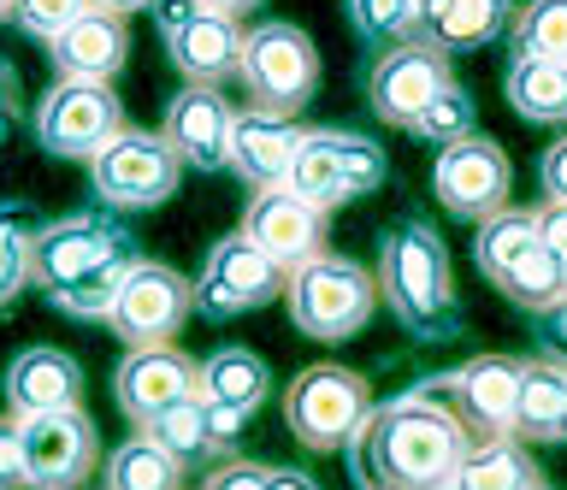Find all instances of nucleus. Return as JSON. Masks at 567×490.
Returning a JSON list of instances; mask_svg holds the SVG:
<instances>
[{
  "mask_svg": "<svg viewBox=\"0 0 567 490\" xmlns=\"http://www.w3.org/2000/svg\"><path fill=\"white\" fill-rule=\"evenodd\" d=\"M89 7H106L118 19H131V12H154V0H89Z\"/></svg>",
  "mask_w": 567,
  "mask_h": 490,
  "instance_id": "a18cd8bd",
  "label": "nucleus"
},
{
  "mask_svg": "<svg viewBox=\"0 0 567 490\" xmlns=\"http://www.w3.org/2000/svg\"><path fill=\"white\" fill-rule=\"evenodd\" d=\"M473 131H478V107H473V95L461 90V83L437 90L432 101H425V113L408 125V136H420V143H432V148H450V143H461V136H473Z\"/></svg>",
  "mask_w": 567,
  "mask_h": 490,
  "instance_id": "72a5a7b5",
  "label": "nucleus"
},
{
  "mask_svg": "<svg viewBox=\"0 0 567 490\" xmlns=\"http://www.w3.org/2000/svg\"><path fill=\"white\" fill-rule=\"evenodd\" d=\"M538 320H544V343H549V348H561V355H567V295H561L556 307H544Z\"/></svg>",
  "mask_w": 567,
  "mask_h": 490,
  "instance_id": "37998d69",
  "label": "nucleus"
},
{
  "mask_svg": "<svg viewBox=\"0 0 567 490\" xmlns=\"http://www.w3.org/2000/svg\"><path fill=\"white\" fill-rule=\"evenodd\" d=\"M124 131V101L113 83L89 77H60L35 101V143L53 160H95V154Z\"/></svg>",
  "mask_w": 567,
  "mask_h": 490,
  "instance_id": "6e6552de",
  "label": "nucleus"
},
{
  "mask_svg": "<svg viewBox=\"0 0 567 490\" xmlns=\"http://www.w3.org/2000/svg\"><path fill=\"white\" fill-rule=\"evenodd\" d=\"M367 414H372V384L354 366H301L284 390V426L313 455L349 449V437L361 431Z\"/></svg>",
  "mask_w": 567,
  "mask_h": 490,
  "instance_id": "423d86ee",
  "label": "nucleus"
},
{
  "mask_svg": "<svg viewBox=\"0 0 567 490\" xmlns=\"http://www.w3.org/2000/svg\"><path fill=\"white\" fill-rule=\"evenodd\" d=\"M189 313H195L189 278L166 267V260L136 254V267L124 272L113 307H106V325H113V337H124V348H154V343H172L189 325Z\"/></svg>",
  "mask_w": 567,
  "mask_h": 490,
  "instance_id": "9b49d317",
  "label": "nucleus"
},
{
  "mask_svg": "<svg viewBox=\"0 0 567 490\" xmlns=\"http://www.w3.org/2000/svg\"><path fill=\"white\" fill-rule=\"evenodd\" d=\"M83 7H89V0H12V24L24 30L30 42H42V48H48L71 19H78Z\"/></svg>",
  "mask_w": 567,
  "mask_h": 490,
  "instance_id": "e433bc0d",
  "label": "nucleus"
},
{
  "mask_svg": "<svg viewBox=\"0 0 567 490\" xmlns=\"http://www.w3.org/2000/svg\"><path fill=\"white\" fill-rule=\"evenodd\" d=\"M532 242H538V219H532V207H503V213L478 219L473 260H478V272H485V278H496V272H508Z\"/></svg>",
  "mask_w": 567,
  "mask_h": 490,
  "instance_id": "7c9ffc66",
  "label": "nucleus"
},
{
  "mask_svg": "<svg viewBox=\"0 0 567 490\" xmlns=\"http://www.w3.org/2000/svg\"><path fill=\"white\" fill-rule=\"evenodd\" d=\"M450 390V408L461 414V426L478 437H514V390H520V361L508 355H473L467 366L437 378Z\"/></svg>",
  "mask_w": 567,
  "mask_h": 490,
  "instance_id": "a211bd4d",
  "label": "nucleus"
},
{
  "mask_svg": "<svg viewBox=\"0 0 567 490\" xmlns=\"http://www.w3.org/2000/svg\"><path fill=\"white\" fill-rule=\"evenodd\" d=\"M184 396H202V361H189L184 348H172V343L124 348V361L113 373V402L136 431L166 414L172 402H184Z\"/></svg>",
  "mask_w": 567,
  "mask_h": 490,
  "instance_id": "2eb2a0df",
  "label": "nucleus"
},
{
  "mask_svg": "<svg viewBox=\"0 0 567 490\" xmlns=\"http://www.w3.org/2000/svg\"><path fill=\"white\" fill-rule=\"evenodd\" d=\"M491 284L503 290L514 307L544 313V307H556L561 295H567V254H556L549 242H532V249H526L520 260H514L508 272H496Z\"/></svg>",
  "mask_w": 567,
  "mask_h": 490,
  "instance_id": "cd10ccee",
  "label": "nucleus"
},
{
  "mask_svg": "<svg viewBox=\"0 0 567 490\" xmlns=\"http://www.w3.org/2000/svg\"><path fill=\"white\" fill-rule=\"evenodd\" d=\"M473 431L432 390H402L372 402L361 431L349 437V467L361 490H450Z\"/></svg>",
  "mask_w": 567,
  "mask_h": 490,
  "instance_id": "f257e3e1",
  "label": "nucleus"
},
{
  "mask_svg": "<svg viewBox=\"0 0 567 490\" xmlns=\"http://www.w3.org/2000/svg\"><path fill=\"white\" fill-rule=\"evenodd\" d=\"M514 12H520V0H420L414 42L437 48V54H467V48L503 37Z\"/></svg>",
  "mask_w": 567,
  "mask_h": 490,
  "instance_id": "4be33fe9",
  "label": "nucleus"
},
{
  "mask_svg": "<svg viewBox=\"0 0 567 490\" xmlns=\"http://www.w3.org/2000/svg\"><path fill=\"white\" fill-rule=\"evenodd\" d=\"M284 307H290L301 337L349 343L354 331L372 320V307H379V278H372L361 260L326 249V254L301 260V267L284 278Z\"/></svg>",
  "mask_w": 567,
  "mask_h": 490,
  "instance_id": "20e7f679",
  "label": "nucleus"
},
{
  "mask_svg": "<svg viewBox=\"0 0 567 490\" xmlns=\"http://www.w3.org/2000/svg\"><path fill=\"white\" fill-rule=\"evenodd\" d=\"M48 60L60 77H89V83H113L131 60V24L106 7H83L60 37L48 42Z\"/></svg>",
  "mask_w": 567,
  "mask_h": 490,
  "instance_id": "aec40b11",
  "label": "nucleus"
},
{
  "mask_svg": "<svg viewBox=\"0 0 567 490\" xmlns=\"http://www.w3.org/2000/svg\"><path fill=\"white\" fill-rule=\"evenodd\" d=\"M35 219L30 201H0V302H12L18 290H30V267H35Z\"/></svg>",
  "mask_w": 567,
  "mask_h": 490,
  "instance_id": "c756f323",
  "label": "nucleus"
},
{
  "mask_svg": "<svg viewBox=\"0 0 567 490\" xmlns=\"http://www.w3.org/2000/svg\"><path fill=\"white\" fill-rule=\"evenodd\" d=\"M202 396L207 402H225V408L255 414L260 402L272 396V366H266L255 348L225 343V348H213V355L202 361Z\"/></svg>",
  "mask_w": 567,
  "mask_h": 490,
  "instance_id": "bb28decb",
  "label": "nucleus"
},
{
  "mask_svg": "<svg viewBox=\"0 0 567 490\" xmlns=\"http://www.w3.org/2000/svg\"><path fill=\"white\" fill-rule=\"evenodd\" d=\"M538 479L544 472L526 455L520 437H478V444H467V455H461L450 490H526Z\"/></svg>",
  "mask_w": 567,
  "mask_h": 490,
  "instance_id": "393cba45",
  "label": "nucleus"
},
{
  "mask_svg": "<svg viewBox=\"0 0 567 490\" xmlns=\"http://www.w3.org/2000/svg\"><path fill=\"white\" fill-rule=\"evenodd\" d=\"M18 449H24L30 490H83L101 467V431L83 408H48L18 419Z\"/></svg>",
  "mask_w": 567,
  "mask_h": 490,
  "instance_id": "9d476101",
  "label": "nucleus"
},
{
  "mask_svg": "<svg viewBox=\"0 0 567 490\" xmlns=\"http://www.w3.org/2000/svg\"><path fill=\"white\" fill-rule=\"evenodd\" d=\"M532 219H538V242H549L556 254H567V201H538Z\"/></svg>",
  "mask_w": 567,
  "mask_h": 490,
  "instance_id": "a19ab883",
  "label": "nucleus"
},
{
  "mask_svg": "<svg viewBox=\"0 0 567 490\" xmlns=\"http://www.w3.org/2000/svg\"><path fill=\"white\" fill-rule=\"evenodd\" d=\"M184 184V160L172 154V143L159 131L124 125L95 160H89V196L113 213H136V207H159L177 196Z\"/></svg>",
  "mask_w": 567,
  "mask_h": 490,
  "instance_id": "0eeeda50",
  "label": "nucleus"
},
{
  "mask_svg": "<svg viewBox=\"0 0 567 490\" xmlns=\"http://www.w3.org/2000/svg\"><path fill=\"white\" fill-rule=\"evenodd\" d=\"M514 54H538V60H561L567 65V0H526L508 24Z\"/></svg>",
  "mask_w": 567,
  "mask_h": 490,
  "instance_id": "473e14b6",
  "label": "nucleus"
},
{
  "mask_svg": "<svg viewBox=\"0 0 567 490\" xmlns=\"http://www.w3.org/2000/svg\"><path fill=\"white\" fill-rule=\"evenodd\" d=\"M131 267H136L131 225L101 213V207H78V213H60L42 225L30 284L65 320H106V307H113V295H118Z\"/></svg>",
  "mask_w": 567,
  "mask_h": 490,
  "instance_id": "f03ea898",
  "label": "nucleus"
},
{
  "mask_svg": "<svg viewBox=\"0 0 567 490\" xmlns=\"http://www.w3.org/2000/svg\"><path fill=\"white\" fill-rule=\"evenodd\" d=\"M450 83H455L450 54H437V48H425V42H396V48H384L379 65L367 72V107L379 113V125L408 131L425 113V101L437 90H450Z\"/></svg>",
  "mask_w": 567,
  "mask_h": 490,
  "instance_id": "4468645a",
  "label": "nucleus"
},
{
  "mask_svg": "<svg viewBox=\"0 0 567 490\" xmlns=\"http://www.w3.org/2000/svg\"><path fill=\"white\" fill-rule=\"evenodd\" d=\"M207 7H219V12H230V19H243V12H255L260 0H207Z\"/></svg>",
  "mask_w": 567,
  "mask_h": 490,
  "instance_id": "49530a36",
  "label": "nucleus"
},
{
  "mask_svg": "<svg viewBox=\"0 0 567 490\" xmlns=\"http://www.w3.org/2000/svg\"><path fill=\"white\" fill-rule=\"evenodd\" d=\"M326 219L331 213H319L313 201H301L290 184H272V189H255V196H248L243 237L260 242L284 272H296L301 260H313V254L331 249V242H326Z\"/></svg>",
  "mask_w": 567,
  "mask_h": 490,
  "instance_id": "dca6fc26",
  "label": "nucleus"
},
{
  "mask_svg": "<svg viewBox=\"0 0 567 490\" xmlns=\"http://www.w3.org/2000/svg\"><path fill=\"white\" fill-rule=\"evenodd\" d=\"M237 77H243V90H248L255 107L296 118L319 95V48L308 42V30H296L284 19H266L255 30H243Z\"/></svg>",
  "mask_w": 567,
  "mask_h": 490,
  "instance_id": "39448f33",
  "label": "nucleus"
},
{
  "mask_svg": "<svg viewBox=\"0 0 567 490\" xmlns=\"http://www.w3.org/2000/svg\"><path fill=\"white\" fill-rule=\"evenodd\" d=\"M101 490H106V484H101Z\"/></svg>",
  "mask_w": 567,
  "mask_h": 490,
  "instance_id": "8fccbe9b",
  "label": "nucleus"
},
{
  "mask_svg": "<svg viewBox=\"0 0 567 490\" xmlns=\"http://www.w3.org/2000/svg\"><path fill=\"white\" fill-rule=\"evenodd\" d=\"M0 390H7V414L12 419L48 414V408H83V366H78V355H65V348L30 343V348H18V355L7 361Z\"/></svg>",
  "mask_w": 567,
  "mask_h": 490,
  "instance_id": "6ab92c4d",
  "label": "nucleus"
},
{
  "mask_svg": "<svg viewBox=\"0 0 567 490\" xmlns=\"http://www.w3.org/2000/svg\"><path fill=\"white\" fill-rule=\"evenodd\" d=\"M260 484H266V467L260 461H237V455H225V461L202 479V490H260Z\"/></svg>",
  "mask_w": 567,
  "mask_h": 490,
  "instance_id": "4c0bfd02",
  "label": "nucleus"
},
{
  "mask_svg": "<svg viewBox=\"0 0 567 490\" xmlns=\"http://www.w3.org/2000/svg\"><path fill=\"white\" fill-rule=\"evenodd\" d=\"M432 189L443 201V213L461 219V225H478L491 213L508 207V189H514V171H508V154L491 143V136H461V143L437 148V166H432Z\"/></svg>",
  "mask_w": 567,
  "mask_h": 490,
  "instance_id": "ddd939ff",
  "label": "nucleus"
},
{
  "mask_svg": "<svg viewBox=\"0 0 567 490\" xmlns=\"http://www.w3.org/2000/svg\"><path fill=\"white\" fill-rule=\"evenodd\" d=\"M0 313H7V302H0Z\"/></svg>",
  "mask_w": 567,
  "mask_h": 490,
  "instance_id": "09e8293b",
  "label": "nucleus"
},
{
  "mask_svg": "<svg viewBox=\"0 0 567 490\" xmlns=\"http://www.w3.org/2000/svg\"><path fill=\"white\" fill-rule=\"evenodd\" d=\"M142 431H148L159 449H172L184 467H195V461H219V449H213V437H207V402H202V396L172 402V408L159 414V419H148Z\"/></svg>",
  "mask_w": 567,
  "mask_h": 490,
  "instance_id": "2f4dec72",
  "label": "nucleus"
},
{
  "mask_svg": "<svg viewBox=\"0 0 567 490\" xmlns=\"http://www.w3.org/2000/svg\"><path fill=\"white\" fill-rule=\"evenodd\" d=\"M284 272L272 254L260 249V242H248L243 231H230V237H219L207 249V260H202V272H195V313L202 320H243V313H255V307H266V302H278L284 295Z\"/></svg>",
  "mask_w": 567,
  "mask_h": 490,
  "instance_id": "1a4fd4ad",
  "label": "nucleus"
},
{
  "mask_svg": "<svg viewBox=\"0 0 567 490\" xmlns=\"http://www.w3.org/2000/svg\"><path fill=\"white\" fill-rule=\"evenodd\" d=\"M184 461L159 449L148 431H131L118 449L101 455V484L106 490H184Z\"/></svg>",
  "mask_w": 567,
  "mask_h": 490,
  "instance_id": "a878e982",
  "label": "nucleus"
},
{
  "mask_svg": "<svg viewBox=\"0 0 567 490\" xmlns=\"http://www.w3.org/2000/svg\"><path fill=\"white\" fill-rule=\"evenodd\" d=\"M514 437L520 444H561L567 437V366L561 361H520Z\"/></svg>",
  "mask_w": 567,
  "mask_h": 490,
  "instance_id": "5701e85b",
  "label": "nucleus"
},
{
  "mask_svg": "<svg viewBox=\"0 0 567 490\" xmlns=\"http://www.w3.org/2000/svg\"><path fill=\"white\" fill-rule=\"evenodd\" d=\"M0 490H30L24 484V449H18V419H0Z\"/></svg>",
  "mask_w": 567,
  "mask_h": 490,
  "instance_id": "ea45409f",
  "label": "nucleus"
},
{
  "mask_svg": "<svg viewBox=\"0 0 567 490\" xmlns=\"http://www.w3.org/2000/svg\"><path fill=\"white\" fill-rule=\"evenodd\" d=\"M538 184H544V201H567V131L538 154Z\"/></svg>",
  "mask_w": 567,
  "mask_h": 490,
  "instance_id": "58836bf2",
  "label": "nucleus"
},
{
  "mask_svg": "<svg viewBox=\"0 0 567 490\" xmlns=\"http://www.w3.org/2000/svg\"><path fill=\"white\" fill-rule=\"evenodd\" d=\"M296 148H301L296 118L266 113V107H255V101L230 118V171H237L248 189H272V184L290 178Z\"/></svg>",
  "mask_w": 567,
  "mask_h": 490,
  "instance_id": "412c9836",
  "label": "nucleus"
},
{
  "mask_svg": "<svg viewBox=\"0 0 567 490\" xmlns=\"http://www.w3.org/2000/svg\"><path fill=\"white\" fill-rule=\"evenodd\" d=\"M230 118H237V107L213 83H184L172 95L159 136L189 171H230Z\"/></svg>",
  "mask_w": 567,
  "mask_h": 490,
  "instance_id": "f3484780",
  "label": "nucleus"
},
{
  "mask_svg": "<svg viewBox=\"0 0 567 490\" xmlns=\"http://www.w3.org/2000/svg\"><path fill=\"white\" fill-rule=\"evenodd\" d=\"M284 184H290L301 201H313L319 213H331V207L354 201V196H349V178H343V166H337L331 131H301L296 166H290V178H284Z\"/></svg>",
  "mask_w": 567,
  "mask_h": 490,
  "instance_id": "c85d7f7f",
  "label": "nucleus"
},
{
  "mask_svg": "<svg viewBox=\"0 0 567 490\" xmlns=\"http://www.w3.org/2000/svg\"><path fill=\"white\" fill-rule=\"evenodd\" d=\"M379 302L420 343L461 337V295L443 237L425 219H396L379 242Z\"/></svg>",
  "mask_w": 567,
  "mask_h": 490,
  "instance_id": "7ed1b4c3",
  "label": "nucleus"
},
{
  "mask_svg": "<svg viewBox=\"0 0 567 490\" xmlns=\"http://www.w3.org/2000/svg\"><path fill=\"white\" fill-rule=\"evenodd\" d=\"M12 125H18V72L0 60V143L12 136Z\"/></svg>",
  "mask_w": 567,
  "mask_h": 490,
  "instance_id": "79ce46f5",
  "label": "nucleus"
},
{
  "mask_svg": "<svg viewBox=\"0 0 567 490\" xmlns=\"http://www.w3.org/2000/svg\"><path fill=\"white\" fill-rule=\"evenodd\" d=\"M260 490H319L308 472H296V467H266V484Z\"/></svg>",
  "mask_w": 567,
  "mask_h": 490,
  "instance_id": "c03bdc74",
  "label": "nucleus"
},
{
  "mask_svg": "<svg viewBox=\"0 0 567 490\" xmlns=\"http://www.w3.org/2000/svg\"><path fill=\"white\" fill-rule=\"evenodd\" d=\"M0 19H12V0H0Z\"/></svg>",
  "mask_w": 567,
  "mask_h": 490,
  "instance_id": "de8ad7c7",
  "label": "nucleus"
},
{
  "mask_svg": "<svg viewBox=\"0 0 567 490\" xmlns=\"http://www.w3.org/2000/svg\"><path fill=\"white\" fill-rule=\"evenodd\" d=\"M354 37L372 42V48H396V42H414V24H420V0H343Z\"/></svg>",
  "mask_w": 567,
  "mask_h": 490,
  "instance_id": "f704fd0d",
  "label": "nucleus"
},
{
  "mask_svg": "<svg viewBox=\"0 0 567 490\" xmlns=\"http://www.w3.org/2000/svg\"><path fill=\"white\" fill-rule=\"evenodd\" d=\"M154 19H159L166 60L184 72V83H213L219 90L225 77H237L243 24L230 12L207 7V0H154Z\"/></svg>",
  "mask_w": 567,
  "mask_h": 490,
  "instance_id": "f8f14e48",
  "label": "nucleus"
},
{
  "mask_svg": "<svg viewBox=\"0 0 567 490\" xmlns=\"http://www.w3.org/2000/svg\"><path fill=\"white\" fill-rule=\"evenodd\" d=\"M503 95H508L514 118H526V125H567V65L561 60L514 54Z\"/></svg>",
  "mask_w": 567,
  "mask_h": 490,
  "instance_id": "b1692460",
  "label": "nucleus"
},
{
  "mask_svg": "<svg viewBox=\"0 0 567 490\" xmlns=\"http://www.w3.org/2000/svg\"><path fill=\"white\" fill-rule=\"evenodd\" d=\"M331 148H337V166H343V178H349V196H372V189L390 178L379 143H367L361 131H331Z\"/></svg>",
  "mask_w": 567,
  "mask_h": 490,
  "instance_id": "c9c22d12",
  "label": "nucleus"
}]
</instances>
